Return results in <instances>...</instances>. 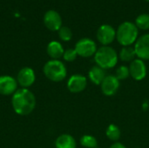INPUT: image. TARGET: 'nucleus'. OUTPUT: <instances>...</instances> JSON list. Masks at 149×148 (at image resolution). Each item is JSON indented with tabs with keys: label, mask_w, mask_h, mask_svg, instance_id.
<instances>
[{
	"label": "nucleus",
	"mask_w": 149,
	"mask_h": 148,
	"mask_svg": "<svg viewBox=\"0 0 149 148\" xmlns=\"http://www.w3.org/2000/svg\"><path fill=\"white\" fill-rule=\"evenodd\" d=\"M11 106L14 112L20 116L31 114L36 107V97L27 88H20L11 97Z\"/></svg>",
	"instance_id": "nucleus-1"
},
{
	"label": "nucleus",
	"mask_w": 149,
	"mask_h": 148,
	"mask_svg": "<svg viewBox=\"0 0 149 148\" xmlns=\"http://www.w3.org/2000/svg\"><path fill=\"white\" fill-rule=\"evenodd\" d=\"M119 56L116 51L110 46H102L97 49L94 54V60L98 66L102 69H110L116 65Z\"/></svg>",
	"instance_id": "nucleus-2"
},
{
	"label": "nucleus",
	"mask_w": 149,
	"mask_h": 148,
	"mask_svg": "<svg viewBox=\"0 0 149 148\" xmlns=\"http://www.w3.org/2000/svg\"><path fill=\"white\" fill-rule=\"evenodd\" d=\"M138 38V28L135 24L124 22L119 25L116 31V38L123 46H130L136 42Z\"/></svg>",
	"instance_id": "nucleus-3"
},
{
	"label": "nucleus",
	"mask_w": 149,
	"mask_h": 148,
	"mask_svg": "<svg viewBox=\"0 0 149 148\" xmlns=\"http://www.w3.org/2000/svg\"><path fill=\"white\" fill-rule=\"evenodd\" d=\"M45 76L51 81L60 82L66 78L67 71L65 64L59 59H51L47 61L43 68Z\"/></svg>",
	"instance_id": "nucleus-4"
},
{
	"label": "nucleus",
	"mask_w": 149,
	"mask_h": 148,
	"mask_svg": "<svg viewBox=\"0 0 149 148\" xmlns=\"http://www.w3.org/2000/svg\"><path fill=\"white\" fill-rule=\"evenodd\" d=\"M77 54L82 58H89L93 56L97 51V46L93 40L85 38L79 40L75 44Z\"/></svg>",
	"instance_id": "nucleus-5"
},
{
	"label": "nucleus",
	"mask_w": 149,
	"mask_h": 148,
	"mask_svg": "<svg viewBox=\"0 0 149 148\" xmlns=\"http://www.w3.org/2000/svg\"><path fill=\"white\" fill-rule=\"evenodd\" d=\"M116 38V31L110 24H103L97 31V38L103 46H107Z\"/></svg>",
	"instance_id": "nucleus-6"
},
{
	"label": "nucleus",
	"mask_w": 149,
	"mask_h": 148,
	"mask_svg": "<svg viewBox=\"0 0 149 148\" xmlns=\"http://www.w3.org/2000/svg\"><path fill=\"white\" fill-rule=\"evenodd\" d=\"M17 82L22 88H29L36 80V74L32 68L24 67L17 75Z\"/></svg>",
	"instance_id": "nucleus-7"
},
{
	"label": "nucleus",
	"mask_w": 149,
	"mask_h": 148,
	"mask_svg": "<svg viewBox=\"0 0 149 148\" xmlns=\"http://www.w3.org/2000/svg\"><path fill=\"white\" fill-rule=\"evenodd\" d=\"M17 79L10 75L0 76V94L3 96L13 95L17 90Z\"/></svg>",
	"instance_id": "nucleus-8"
},
{
	"label": "nucleus",
	"mask_w": 149,
	"mask_h": 148,
	"mask_svg": "<svg viewBox=\"0 0 149 148\" xmlns=\"http://www.w3.org/2000/svg\"><path fill=\"white\" fill-rule=\"evenodd\" d=\"M44 24L48 30L56 31L62 27V18L58 12L54 10H50L44 16Z\"/></svg>",
	"instance_id": "nucleus-9"
},
{
	"label": "nucleus",
	"mask_w": 149,
	"mask_h": 148,
	"mask_svg": "<svg viewBox=\"0 0 149 148\" xmlns=\"http://www.w3.org/2000/svg\"><path fill=\"white\" fill-rule=\"evenodd\" d=\"M135 54L141 60H149V34L140 37L134 45Z\"/></svg>",
	"instance_id": "nucleus-10"
},
{
	"label": "nucleus",
	"mask_w": 149,
	"mask_h": 148,
	"mask_svg": "<svg viewBox=\"0 0 149 148\" xmlns=\"http://www.w3.org/2000/svg\"><path fill=\"white\" fill-rule=\"evenodd\" d=\"M130 76L137 81L144 79L147 76V66L143 60L135 58L133 60L129 66Z\"/></svg>",
	"instance_id": "nucleus-11"
},
{
	"label": "nucleus",
	"mask_w": 149,
	"mask_h": 148,
	"mask_svg": "<svg viewBox=\"0 0 149 148\" xmlns=\"http://www.w3.org/2000/svg\"><path fill=\"white\" fill-rule=\"evenodd\" d=\"M86 78L81 74H74L71 76L67 81V88L72 93H79L86 88Z\"/></svg>",
	"instance_id": "nucleus-12"
},
{
	"label": "nucleus",
	"mask_w": 149,
	"mask_h": 148,
	"mask_svg": "<svg viewBox=\"0 0 149 148\" xmlns=\"http://www.w3.org/2000/svg\"><path fill=\"white\" fill-rule=\"evenodd\" d=\"M102 92L107 96L114 95L120 87V80L114 75L106 76L102 83L100 84Z\"/></svg>",
	"instance_id": "nucleus-13"
},
{
	"label": "nucleus",
	"mask_w": 149,
	"mask_h": 148,
	"mask_svg": "<svg viewBox=\"0 0 149 148\" xmlns=\"http://www.w3.org/2000/svg\"><path fill=\"white\" fill-rule=\"evenodd\" d=\"M77 143L75 139L67 133L59 135L55 140L56 148H76Z\"/></svg>",
	"instance_id": "nucleus-14"
},
{
	"label": "nucleus",
	"mask_w": 149,
	"mask_h": 148,
	"mask_svg": "<svg viewBox=\"0 0 149 148\" xmlns=\"http://www.w3.org/2000/svg\"><path fill=\"white\" fill-rule=\"evenodd\" d=\"M46 51L52 59H59L60 58L63 57L65 50L59 42L52 41L48 44Z\"/></svg>",
	"instance_id": "nucleus-15"
},
{
	"label": "nucleus",
	"mask_w": 149,
	"mask_h": 148,
	"mask_svg": "<svg viewBox=\"0 0 149 148\" xmlns=\"http://www.w3.org/2000/svg\"><path fill=\"white\" fill-rule=\"evenodd\" d=\"M88 76H89L90 80L93 84L99 85L102 83V81L106 78V72H105L104 69H102L101 67H100L98 65H95L90 69V71L88 72Z\"/></svg>",
	"instance_id": "nucleus-16"
},
{
	"label": "nucleus",
	"mask_w": 149,
	"mask_h": 148,
	"mask_svg": "<svg viewBox=\"0 0 149 148\" xmlns=\"http://www.w3.org/2000/svg\"><path fill=\"white\" fill-rule=\"evenodd\" d=\"M135 56L136 54L134 48L131 46H124L119 53V58L124 62H132L135 59Z\"/></svg>",
	"instance_id": "nucleus-17"
},
{
	"label": "nucleus",
	"mask_w": 149,
	"mask_h": 148,
	"mask_svg": "<svg viewBox=\"0 0 149 148\" xmlns=\"http://www.w3.org/2000/svg\"><path fill=\"white\" fill-rule=\"evenodd\" d=\"M106 134H107V137L110 140H112V141H117V140H120V138L121 136V131H120V129L116 125L111 124L107 128Z\"/></svg>",
	"instance_id": "nucleus-18"
},
{
	"label": "nucleus",
	"mask_w": 149,
	"mask_h": 148,
	"mask_svg": "<svg viewBox=\"0 0 149 148\" xmlns=\"http://www.w3.org/2000/svg\"><path fill=\"white\" fill-rule=\"evenodd\" d=\"M135 25L138 29L147 31L149 29V14H141L135 20Z\"/></svg>",
	"instance_id": "nucleus-19"
},
{
	"label": "nucleus",
	"mask_w": 149,
	"mask_h": 148,
	"mask_svg": "<svg viewBox=\"0 0 149 148\" xmlns=\"http://www.w3.org/2000/svg\"><path fill=\"white\" fill-rule=\"evenodd\" d=\"M80 144L82 147L86 148H95L98 145V142H97V140L95 137H93L92 135L86 134L81 137Z\"/></svg>",
	"instance_id": "nucleus-20"
},
{
	"label": "nucleus",
	"mask_w": 149,
	"mask_h": 148,
	"mask_svg": "<svg viewBox=\"0 0 149 148\" xmlns=\"http://www.w3.org/2000/svg\"><path fill=\"white\" fill-rule=\"evenodd\" d=\"M58 37L63 41H70L72 38V32L71 29L67 26H62L58 31Z\"/></svg>",
	"instance_id": "nucleus-21"
},
{
	"label": "nucleus",
	"mask_w": 149,
	"mask_h": 148,
	"mask_svg": "<svg viewBox=\"0 0 149 148\" xmlns=\"http://www.w3.org/2000/svg\"><path fill=\"white\" fill-rule=\"evenodd\" d=\"M130 76V72H129V67L126 66V65H121L120 66L117 71H116V74L115 77L120 81V80H125L127 79L128 77Z\"/></svg>",
	"instance_id": "nucleus-22"
},
{
	"label": "nucleus",
	"mask_w": 149,
	"mask_h": 148,
	"mask_svg": "<svg viewBox=\"0 0 149 148\" xmlns=\"http://www.w3.org/2000/svg\"><path fill=\"white\" fill-rule=\"evenodd\" d=\"M77 52L75 51V49H67L64 51V54H63V58L64 60H65L66 62H72L74 61L76 58H77Z\"/></svg>",
	"instance_id": "nucleus-23"
},
{
	"label": "nucleus",
	"mask_w": 149,
	"mask_h": 148,
	"mask_svg": "<svg viewBox=\"0 0 149 148\" xmlns=\"http://www.w3.org/2000/svg\"><path fill=\"white\" fill-rule=\"evenodd\" d=\"M110 148H127L123 144H121V143H120V142H115V143H113Z\"/></svg>",
	"instance_id": "nucleus-24"
},
{
	"label": "nucleus",
	"mask_w": 149,
	"mask_h": 148,
	"mask_svg": "<svg viewBox=\"0 0 149 148\" xmlns=\"http://www.w3.org/2000/svg\"><path fill=\"white\" fill-rule=\"evenodd\" d=\"M145 1H147V2H149V0H145Z\"/></svg>",
	"instance_id": "nucleus-25"
}]
</instances>
